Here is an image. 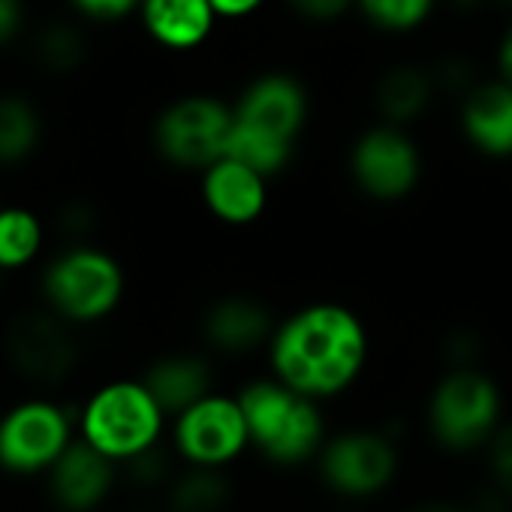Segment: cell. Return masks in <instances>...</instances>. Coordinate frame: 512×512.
Returning a JSON list of instances; mask_svg holds the SVG:
<instances>
[{"instance_id": "cell-1", "label": "cell", "mask_w": 512, "mask_h": 512, "mask_svg": "<svg viewBox=\"0 0 512 512\" xmlns=\"http://www.w3.org/2000/svg\"><path fill=\"white\" fill-rule=\"evenodd\" d=\"M269 359L290 389L314 401L335 398L359 380L368 362V332L344 305H308L275 329Z\"/></svg>"}, {"instance_id": "cell-2", "label": "cell", "mask_w": 512, "mask_h": 512, "mask_svg": "<svg viewBox=\"0 0 512 512\" xmlns=\"http://www.w3.org/2000/svg\"><path fill=\"white\" fill-rule=\"evenodd\" d=\"M238 401L247 419L250 446L260 449L272 464L296 467L320 455L326 425L314 398L272 377L247 383L238 392Z\"/></svg>"}, {"instance_id": "cell-3", "label": "cell", "mask_w": 512, "mask_h": 512, "mask_svg": "<svg viewBox=\"0 0 512 512\" xmlns=\"http://www.w3.org/2000/svg\"><path fill=\"white\" fill-rule=\"evenodd\" d=\"M163 407L145 383H109L85 407L82 434L112 461H130L157 446L163 428Z\"/></svg>"}, {"instance_id": "cell-4", "label": "cell", "mask_w": 512, "mask_h": 512, "mask_svg": "<svg viewBox=\"0 0 512 512\" xmlns=\"http://www.w3.org/2000/svg\"><path fill=\"white\" fill-rule=\"evenodd\" d=\"M428 425L449 452L479 449L500 428V389L473 365L452 368L428 401Z\"/></svg>"}, {"instance_id": "cell-5", "label": "cell", "mask_w": 512, "mask_h": 512, "mask_svg": "<svg viewBox=\"0 0 512 512\" xmlns=\"http://www.w3.org/2000/svg\"><path fill=\"white\" fill-rule=\"evenodd\" d=\"M43 287L55 314L76 323H91L115 311L124 293V275L109 253L73 247L49 266Z\"/></svg>"}, {"instance_id": "cell-6", "label": "cell", "mask_w": 512, "mask_h": 512, "mask_svg": "<svg viewBox=\"0 0 512 512\" xmlns=\"http://www.w3.org/2000/svg\"><path fill=\"white\" fill-rule=\"evenodd\" d=\"M232 106L208 94H190L163 109L154 124L157 151L184 169H208L223 157L229 130H232Z\"/></svg>"}, {"instance_id": "cell-7", "label": "cell", "mask_w": 512, "mask_h": 512, "mask_svg": "<svg viewBox=\"0 0 512 512\" xmlns=\"http://www.w3.org/2000/svg\"><path fill=\"white\" fill-rule=\"evenodd\" d=\"M323 482L341 497H374L398 473V449L380 431H347L323 443L320 455Z\"/></svg>"}, {"instance_id": "cell-8", "label": "cell", "mask_w": 512, "mask_h": 512, "mask_svg": "<svg viewBox=\"0 0 512 512\" xmlns=\"http://www.w3.org/2000/svg\"><path fill=\"white\" fill-rule=\"evenodd\" d=\"M250 446L247 419L238 395H205L175 422V449L199 467H226Z\"/></svg>"}, {"instance_id": "cell-9", "label": "cell", "mask_w": 512, "mask_h": 512, "mask_svg": "<svg viewBox=\"0 0 512 512\" xmlns=\"http://www.w3.org/2000/svg\"><path fill=\"white\" fill-rule=\"evenodd\" d=\"M350 172L359 190L371 199H404L422 172L419 148L398 124H377L356 139L350 151Z\"/></svg>"}, {"instance_id": "cell-10", "label": "cell", "mask_w": 512, "mask_h": 512, "mask_svg": "<svg viewBox=\"0 0 512 512\" xmlns=\"http://www.w3.org/2000/svg\"><path fill=\"white\" fill-rule=\"evenodd\" d=\"M70 446V419L46 401H28L0 419V467L37 473L52 467Z\"/></svg>"}, {"instance_id": "cell-11", "label": "cell", "mask_w": 512, "mask_h": 512, "mask_svg": "<svg viewBox=\"0 0 512 512\" xmlns=\"http://www.w3.org/2000/svg\"><path fill=\"white\" fill-rule=\"evenodd\" d=\"M232 112L238 121L250 127H260L281 139L296 142L308 121V94L296 76L266 73L241 91Z\"/></svg>"}, {"instance_id": "cell-12", "label": "cell", "mask_w": 512, "mask_h": 512, "mask_svg": "<svg viewBox=\"0 0 512 512\" xmlns=\"http://www.w3.org/2000/svg\"><path fill=\"white\" fill-rule=\"evenodd\" d=\"M10 356L22 374L43 380V383H55L73 368L76 344L55 317L25 314L13 323Z\"/></svg>"}, {"instance_id": "cell-13", "label": "cell", "mask_w": 512, "mask_h": 512, "mask_svg": "<svg viewBox=\"0 0 512 512\" xmlns=\"http://www.w3.org/2000/svg\"><path fill=\"white\" fill-rule=\"evenodd\" d=\"M266 181L269 178L260 175L256 169H250L232 157H220L202 175V196H205L208 211L217 220L244 226L266 211V202H269Z\"/></svg>"}, {"instance_id": "cell-14", "label": "cell", "mask_w": 512, "mask_h": 512, "mask_svg": "<svg viewBox=\"0 0 512 512\" xmlns=\"http://www.w3.org/2000/svg\"><path fill=\"white\" fill-rule=\"evenodd\" d=\"M112 458L88 440L70 443L52 464V494L70 512H88L109 494L115 482Z\"/></svg>"}, {"instance_id": "cell-15", "label": "cell", "mask_w": 512, "mask_h": 512, "mask_svg": "<svg viewBox=\"0 0 512 512\" xmlns=\"http://www.w3.org/2000/svg\"><path fill=\"white\" fill-rule=\"evenodd\" d=\"M461 130L485 157H512V85L497 79L470 88L461 106Z\"/></svg>"}, {"instance_id": "cell-16", "label": "cell", "mask_w": 512, "mask_h": 512, "mask_svg": "<svg viewBox=\"0 0 512 512\" xmlns=\"http://www.w3.org/2000/svg\"><path fill=\"white\" fill-rule=\"evenodd\" d=\"M275 320L272 311L247 296H229L220 299L208 308L202 332L208 344L220 353H250L256 347H263L275 335Z\"/></svg>"}, {"instance_id": "cell-17", "label": "cell", "mask_w": 512, "mask_h": 512, "mask_svg": "<svg viewBox=\"0 0 512 512\" xmlns=\"http://www.w3.org/2000/svg\"><path fill=\"white\" fill-rule=\"evenodd\" d=\"M211 0H142V22L166 49H196L214 28Z\"/></svg>"}, {"instance_id": "cell-18", "label": "cell", "mask_w": 512, "mask_h": 512, "mask_svg": "<svg viewBox=\"0 0 512 512\" xmlns=\"http://www.w3.org/2000/svg\"><path fill=\"white\" fill-rule=\"evenodd\" d=\"M142 383L157 398L163 413L178 416L211 395V368L199 356H166L148 368Z\"/></svg>"}, {"instance_id": "cell-19", "label": "cell", "mask_w": 512, "mask_h": 512, "mask_svg": "<svg viewBox=\"0 0 512 512\" xmlns=\"http://www.w3.org/2000/svg\"><path fill=\"white\" fill-rule=\"evenodd\" d=\"M434 76L422 67L401 64L392 67L377 85V109L386 124H407L425 112L434 94Z\"/></svg>"}, {"instance_id": "cell-20", "label": "cell", "mask_w": 512, "mask_h": 512, "mask_svg": "<svg viewBox=\"0 0 512 512\" xmlns=\"http://www.w3.org/2000/svg\"><path fill=\"white\" fill-rule=\"evenodd\" d=\"M235 115V112H232ZM293 151H296V142L290 139H281L269 130H260V127H250L238 118H232V130H229V139H226V148H223V157H232L250 169H256L260 175L272 178L278 175L281 169H287V163L293 160Z\"/></svg>"}, {"instance_id": "cell-21", "label": "cell", "mask_w": 512, "mask_h": 512, "mask_svg": "<svg viewBox=\"0 0 512 512\" xmlns=\"http://www.w3.org/2000/svg\"><path fill=\"white\" fill-rule=\"evenodd\" d=\"M220 470L223 467L190 464V470L172 482V509L175 512H220L232 494L229 479Z\"/></svg>"}, {"instance_id": "cell-22", "label": "cell", "mask_w": 512, "mask_h": 512, "mask_svg": "<svg viewBox=\"0 0 512 512\" xmlns=\"http://www.w3.org/2000/svg\"><path fill=\"white\" fill-rule=\"evenodd\" d=\"M40 118L22 97H0V163H16L37 148Z\"/></svg>"}, {"instance_id": "cell-23", "label": "cell", "mask_w": 512, "mask_h": 512, "mask_svg": "<svg viewBox=\"0 0 512 512\" xmlns=\"http://www.w3.org/2000/svg\"><path fill=\"white\" fill-rule=\"evenodd\" d=\"M40 220L25 208L0 211V269H19L40 250Z\"/></svg>"}, {"instance_id": "cell-24", "label": "cell", "mask_w": 512, "mask_h": 512, "mask_svg": "<svg viewBox=\"0 0 512 512\" xmlns=\"http://www.w3.org/2000/svg\"><path fill=\"white\" fill-rule=\"evenodd\" d=\"M437 0H356L362 16L389 34H407L416 31L434 10Z\"/></svg>"}, {"instance_id": "cell-25", "label": "cell", "mask_w": 512, "mask_h": 512, "mask_svg": "<svg viewBox=\"0 0 512 512\" xmlns=\"http://www.w3.org/2000/svg\"><path fill=\"white\" fill-rule=\"evenodd\" d=\"M37 58L52 73H70L85 58V37L70 25H49L37 40Z\"/></svg>"}, {"instance_id": "cell-26", "label": "cell", "mask_w": 512, "mask_h": 512, "mask_svg": "<svg viewBox=\"0 0 512 512\" xmlns=\"http://www.w3.org/2000/svg\"><path fill=\"white\" fill-rule=\"evenodd\" d=\"M488 464L494 473V485L503 488L512 497V425L497 428V434L488 440Z\"/></svg>"}, {"instance_id": "cell-27", "label": "cell", "mask_w": 512, "mask_h": 512, "mask_svg": "<svg viewBox=\"0 0 512 512\" xmlns=\"http://www.w3.org/2000/svg\"><path fill=\"white\" fill-rule=\"evenodd\" d=\"M127 464H130V476H133V482H139V485H157V482H163V479H166V473H169L166 455H163V452H157V446H151V449L139 452V455H136V458H130Z\"/></svg>"}, {"instance_id": "cell-28", "label": "cell", "mask_w": 512, "mask_h": 512, "mask_svg": "<svg viewBox=\"0 0 512 512\" xmlns=\"http://www.w3.org/2000/svg\"><path fill=\"white\" fill-rule=\"evenodd\" d=\"M290 4L308 22H335L344 13H350L356 0H290Z\"/></svg>"}, {"instance_id": "cell-29", "label": "cell", "mask_w": 512, "mask_h": 512, "mask_svg": "<svg viewBox=\"0 0 512 512\" xmlns=\"http://www.w3.org/2000/svg\"><path fill=\"white\" fill-rule=\"evenodd\" d=\"M73 4L91 19H121L142 7V0H73Z\"/></svg>"}, {"instance_id": "cell-30", "label": "cell", "mask_w": 512, "mask_h": 512, "mask_svg": "<svg viewBox=\"0 0 512 512\" xmlns=\"http://www.w3.org/2000/svg\"><path fill=\"white\" fill-rule=\"evenodd\" d=\"M470 67L464 64V61H458V58H452V61H443L440 64V70L434 73V82L443 88V91H449V94H458V91H470Z\"/></svg>"}, {"instance_id": "cell-31", "label": "cell", "mask_w": 512, "mask_h": 512, "mask_svg": "<svg viewBox=\"0 0 512 512\" xmlns=\"http://www.w3.org/2000/svg\"><path fill=\"white\" fill-rule=\"evenodd\" d=\"M476 350H479V344H476V338H473L470 332H455V335L449 338V344H446V356H449L452 368H467V365H473Z\"/></svg>"}, {"instance_id": "cell-32", "label": "cell", "mask_w": 512, "mask_h": 512, "mask_svg": "<svg viewBox=\"0 0 512 512\" xmlns=\"http://www.w3.org/2000/svg\"><path fill=\"white\" fill-rule=\"evenodd\" d=\"M266 4V0H211V7L220 19H244L256 13Z\"/></svg>"}, {"instance_id": "cell-33", "label": "cell", "mask_w": 512, "mask_h": 512, "mask_svg": "<svg viewBox=\"0 0 512 512\" xmlns=\"http://www.w3.org/2000/svg\"><path fill=\"white\" fill-rule=\"evenodd\" d=\"M22 25V7L19 0H0V43H10Z\"/></svg>"}, {"instance_id": "cell-34", "label": "cell", "mask_w": 512, "mask_h": 512, "mask_svg": "<svg viewBox=\"0 0 512 512\" xmlns=\"http://www.w3.org/2000/svg\"><path fill=\"white\" fill-rule=\"evenodd\" d=\"M61 226H64L67 232H73V235L88 232V229L94 226V214H91L88 205H70V208L61 214Z\"/></svg>"}, {"instance_id": "cell-35", "label": "cell", "mask_w": 512, "mask_h": 512, "mask_svg": "<svg viewBox=\"0 0 512 512\" xmlns=\"http://www.w3.org/2000/svg\"><path fill=\"white\" fill-rule=\"evenodd\" d=\"M497 73L506 85H512V25L506 28V34L497 46Z\"/></svg>"}, {"instance_id": "cell-36", "label": "cell", "mask_w": 512, "mask_h": 512, "mask_svg": "<svg viewBox=\"0 0 512 512\" xmlns=\"http://www.w3.org/2000/svg\"><path fill=\"white\" fill-rule=\"evenodd\" d=\"M416 512H467V509H458V506H449V503H428V506H419Z\"/></svg>"}, {"instance_id": "cell-37", "label": "cell", "mask_w": 512, "mask_h": 512, "mask_svg": "<svg viewBox=\"0 0 512 512\" xmlns=\"http://www.w3.org/2000/svg\"><path fill=\"white\" fill-rule=\"evenodd\" d=\"M497 4H503V7H509V10H512V0H497Z\"/></svg>"}]
</instances>
